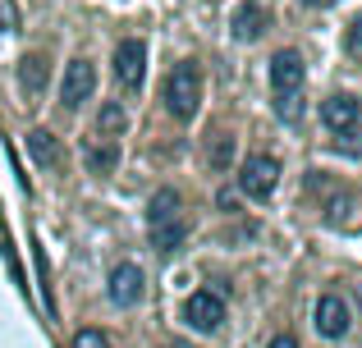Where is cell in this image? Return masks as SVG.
I'll return each mask as SVG.
<instances>
[{
    "label": "cell",
    "mask_w": 362,
    "mask_h": 348,
    "mask_svg": "<svg viewBox=\"0 0 362 348\" xmlns=\"http://www.w3.org/2000/svg\"><path fill=\"white\" fill-rule=\"evenodd\" d=\"M335 147H339V152H349V156L362 152V128L354 124V128H344V133H335Z\"/></svg>",
    "instance_id": "18"
},
{
    "label": "cell",
    "mask_w": 362,
    "mask_h": 348,
    "mask_svg": "<svg viewBox=\"0 0 362 348\" xmlns=\"http://www.w3.org/2000/svg\"><path fill=\"white\" fill-rule=\"evenodd\" d=\"M92 88H97V69H92V60H74V64H64V83H60V106H64V110L83 106V101L92 97Z\"/></svg>",
    "instance_id": "4"
},
{
    "label": "cell",
    "mask_w": 362,
    "mask_h": 348,
    "mask_svg": "<svg viewBox=\"0 0 362 348\" xmlns=\"http://www.w3.org/2000/svg\"><path fill=\"white\" fill-rule=\"evenodd\" d=\"M138 298H142V270L133 266V261H119V266L110 270V303L133 307Z\"/></svg>",
    "instance_id": "8"
},
{
    "label": "cell",
    "mask_w": 362,
    "mask_h": 348,
    "mask_svg": "<svg viewBox=\"0 0 362 348\" xmlns=\"http://www.w3.org/2000/svg\"><path fill=\"white\" fill-rule=\"evenodd\" d=\"M358 312H362V289H358Z\"/></svg>",
    "instance_id": "24"
},
{
    "label": "cell",
    "mask_w": 362,
    "mask_h": 348,
    "mask_svg": "<svg viewBox=\"0 0 362 348\" xmlns=\"http://www.w3.org/2000/svg\"><path fill=\"white\" fill-rule=\"evenodd\" d=\"M349 51L362 55V18H354V23H349Z\"/></svg>",
    "instance_id": "21"
},
{
    "label": "cell",
    "mask_w": 362,
    "mask_h": 348,
    "mask_svg": "<svg viewBox=\"0 0 362 348\" xmlns=\"http://www.w3.org/2000/svg\"><path fill=\"white\" fill-rule=\"evenodd\" d=\"M18 88H23V97H37V92L46 88V60L42 55H28V60L18 64Z\"/></svg>",
    "instance_id": "13"
},
{
    "label": "cell",
    "mask_w": 362,
    "mask_h": 348,
    "mask_svg": "<svg viewBox=\"0 0 362 348\" xmlns=\"http://www.w3.org/2000/svg\"><path fill=\"white\" fill-rule=\"evenodd\" d=\"M28 152H33V161L42 165V170H55V165H60V143H55L46 128H33V133H28Z\"/></svg>",
    "instance_id": "12"
},
{
    "label": "cell",
    "mask_w": 362,
    "mask_h": 348,
    "mask_svg": "<svg viewBox=\"0 0 362 348\" xmlns=\"http://www.w3.org/2000/svg\"><path fill=\"white\" fill-rule=\"evenodd\" d=\"M321 119H326L335 133H344V128H354L358 119H362V101L349 97V92H335V97L321 101Z\"/></svg>",
    "instance_id": "6"
},
{
    "label": "cell",
    "mask_w": 362,
    "mask_h": 348,
    "mask_svg": "<svg viewBox=\"0 0 362 348\" xmlns=\"http://www.w3.org/2000/svg\"><path fill=\"white\" fill-rule=\"evenodd\" d=\"M184 321L193 325V330H202V335L221 330V321H225V298H221V294H211V289L193 294V298L184 303Z\"/></svg>",
    "instance_id": "3"
},
{
    "label": "cell",
    "mask_w": 362,
    "mask_h": 348,
    "mask_svg": "<svg viewBox=\"0 0 362 348\" xmlns=\"http://www.w3.org/2000/svg\"><path fill=\"white\" fill-rule=\"evenodd\" d=\"M266 348H298V340H293V335H275V340L266 344Z\"/></svg>",
    "instance_id": "22"
},
{
    "label": "cell",
    "mask_w": 362,
    "mask_h": 348,
    "mask_svg": "<svg viewBox=\"0 0 362 348\" xmlns=\"http://www.w3.org/2000/svg\"><path fill=\"white\" fill-rule=\"evenodd\" d=\"M74 348H110V344H106V335H101V330H83L78 340H74Z\"/></svg>",
    "instance_id": "20"
},
{
    "label": "cell",
    "mask_w": 362,
    "mask_h": 348,
    "mask_svg": "<svg viewBox=\"0 0 362 348\" xmlns=\"http://www.w3.org/2000/svg\"><path fill=\"white\" fill-rule=\"evenodd\" d=\"M197 106H202V69H197L193 60L175 64L165 78V110L175 119H193Z\"/></svg>",
    "instance_id": "1"
},
{
    "label": "cell",
    "mask_w": 362,
    "mask_h": 348,
    "mask_svg": "<svg viewBox=\"0 0 362 348\" xmlns=\"http://www.w3.org/2000/svg\"><path fill=\"white\" fill-rule=\"evenodd\" d=\"M280 115L289 119V124H298V115H303V106H298V92H284V97H280Z\"/></svg>",
    "instance_id": "19"
},
{
    "label": "cell",
    "mask_w": 362,
    "mask_h": 348,
    "mask_svg": "<svg viewBox=\"0 0 362 348\" xmlns=\"http://www.w3.org/2000/svg\"><path fill=\"white\" fill-rule=\"evenodd\" d=\"M275 184H280V161H275V156H247L239 165V188L247 197H257V202L271 197Z\"/></svg>",
    "instance_id": "2"
},
{
    "label": "cell",
    "mask_w": 362,
    "mask_h": 348,
    "mask_svg": "<svg viewBox=\"0 0 362 348\" xmlns=\"http://www.w3.org/2000/svg\"><path fill=\"white\" fill-rule=\"evenodd\" d=\"M184 234H188V220H165V224H151V243H156L160 252H175L179 243H184Z\"/></svg>",
    "instance_id": "15"
},
{
    "label": "cell",
    "mask_w": 362,
    "mask_h": 348,
    "mask_svg": "<svg viewBox=\"0 0 362 348\" xmlns=\"http://www.w3.org/2000/svg\"><path fill=\"white\" fill-rule=\"evenodd\" d=\"M308 5H321V9H326V5H335V0H308Z\"/></svg>",
    "instance_id": "23"
},
{
    "label": "cell",
    "mask_w": 362,
    "mask_h": 348,
    "mask_svg": "<svg viewBox=\"0 0 362 348\" xmlns=\"http://www.w3.org/2000/svg\"><path fill=\"white\" fill-rule=\"evenodd\" d=\"M266 23H271V14H266V5H239L234 9V37L239 42H252V37H262L266 32Z\"/></svg>",
    "instance_id": "10"
},
{
    "label": "cell",
    "mask_w": 362,
    "mask_h": 348,
    "mask_svg": "<svg viewBox=\"0 0 362 348\" xmlns=\"http://www.w3.org/2000/svg\"><path fill=\"white\" fill-rule=\"evenodd\" d=\"M271 88L280 92V97L303 88V55L298 51H275V60H271Z\"/></svg>",
    "instance_id": "9"
},
{
    "label": "cell",
    "mask_w": 362,
    "mask_h": 348,
    "mask_svg": "<svg viewBox=\"0 0 362 348\" xmlns=\"http://www.w3.org/2000/svg\"><path fill=\"white\" fill-rule=\"evenodd\" d=\"M119 128H124V110L119 106H106V110H101V119H97V133L101 138H115Z\"/></svg>",
    "instance_id": "16"
},
{
    "label": "cell",
    "mask_w": 362,
    "mask_h": 348,
    "mask_svg": "<svg viewBox=\"0 0 362 348\" xmlns=\"http://www.w3.org/2000/svg\"><path fill=\"white\" fill-rule=\"evenodd\" d=\"M230 161H234V138H216V147H211V170H225Z\"/></svg>",
    "instance_id": "17"
},
{
    "label": "cell",
    "mask_w": 362,
    "mask_h": 348,
    "mask_svg": "<svg viewBox=\"0 0 362 348\" xmlns=\"http://www.w3.org/2000/svg\"><path fill=\"white\" fill-rule=\"evenodd\" d=\"M349 321H354V316H349V303H344V298L326 294V298L317 303V335H326V340H339V335L349 330Z\"/></svg>",
    "instance_id": "7"
},
{
    "label": "cell",
    "mask_w": 362,
    "mask_h": 348,
    "mask_svg": "<svg viewBox=\"0 0 362 348\" xmlns=\"http://www.w3.org/2000/svg\"><path fill=\"white\" fill-rule=\"evenodd\" d=\"M175 215H179V193H175V188H160V193L147 202V220L165 224V220H175Z\"/></svg>",
    "instance_id": "14"
},
{
    "label": "cell",
    "mask_w": 362,
    "mask_h": 348,
    "mask_svg": "<svg viewBox=\"0 0 362 348\" xmlns=\"http://www.w3.org/2000/svg\"><path fill=\"white\" fill-rule=\"evenodd\" d=\"M83 165H88V174H110L119 165V147L115 143H88L83 147Z\"/></svg>",
    "instance_id": "11"
},
{
    "label": "cell",
    "mask_w": 362,
    "mask_h": 348,
    "mask_svg": "<svg viewBox=\"0 0 362 348\" xmlns=\"http://www.w3.org/2000/svg\"><path fill=\"white\" fill-rule=\"evenodd\" d=\"M142 73H147V46H142L138 37H129V42L115 46V78L124 88H138Z\"/></svg>",
    "instance_id": "5"
}]
</instances>
